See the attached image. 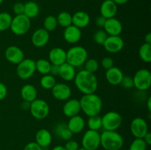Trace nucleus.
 I'll list each match as a JSON object with an SVG mask.
<instances>
[{"label":"nucleus","mask_w":151,"mask_h":150,"mask_svg":"<svg viewBox=\"0 0 151 150\" xmlns=\"http://www.w3.org/2000/svg\"><path fill=\"white\" fill-rule=\"evenodd\" d=\"M124 74L120 69L113 66L111 69L106 70V79L109 84L112 85H120Z\"/></svg>","instance_id":"20"},{"label":"nucleus","mask_w":151,"mask_h":150,"mask_svg":"<svg viewBox=\"0 0 151 150\" xmlns=\"http://www.w3.org/2000/svg\"><path fill=\"white\" fill-rule=\"evenodd\" d=\"M78 150H86V149H84L83 147H79V149H78Z\"/></svg>","instance_id":"53"},{"label":"nucleus","mask_w":151,"mask_h":150,"mask_svg":"<svg viewBox=\"0 0 151 150\" xmlns=\"http://www.w3.org/2000/svg\"><path fill=\"white\" fill-rule=\"evenodd\" d=\"M74 80L76 88L83 95L94 94L98 88V80L96 75L85 69L76 73Z\"/></svg>","instance_id":"1"},{"label":"nucleus","mask_w":151,"mask_h":150,"mask_svg":"<svg viewBox=\"0 0 151 150\" xmlns=\"http://www.w3.org/2000/svg\"><path fill=\"white\" fill-rule=\"evenodd\" d=\"M81 111L80 101L77 99H69L63 106V113L68 118L77 116Z\"/></svg>","instance_id":"19"},{"label":"nucleus","mask_w":151,"mask_h":150,"mask_svg":"<svg viewBox=\"0 0 151 150\" xmlns=\"http://www.w3.org/2000/svg\"><path fill=\"white\" fill-rule=\"evenodd\" d=\"M111 1H113L115 3V4H116V5H118V4H125V3L128 2L129 0H111Z\"/></svg>","instance_id":"50"},{"label":"nucleus","mask_w":151,"mask_h":150,"mask_svg":"<svg viewBox=\"0 0 151 150\" xmlns=\"http://www.w3.org/2000/svg\"><path fill=\"white\" fill-rule=\"evenodd\" d=\"M24 4L22 2H16L13 6V11L16 16L24 14Z\"/></svg>","instance_id":"41"},{"label":"nucleus","mask_w":151,"mask_h":150,"mask_svg":"<svg viewBox=\"0 0 151 150\" xmlns=\"http://www.w3.org/2000/svg\"><path fill=\"white\" fill-rule=\"evenodd\" d=\"M123 145V137L116 131L104 130L100 134V146L105 150H121Z\"/></svg>","instance_id":"3"},{"label":"nucleus","mask_w":151,"mask_h":150,"mask_svg":"<svg viewBox=\"0 0 151 150\" xmlns=\"http://www.w3.org/2000/svg\"><path fill=\"white\" fill-rule=\"evenodd\" d=\"M66 124L72 134H78L82 132L85 128L86 121L82 116L77 115L69 118V121Z\"/></svg>","instance_id":"23"},{"label":"nucleus","mask_w":151,"mask_h":150,"mask_svg":"<svg viewBox=\"0 0 151 150\" xmlns=\"http://www.w3.org/2000/svg\"><path fill=\"white\" fill-rule=\"evenodd\" d=\"M51 91L53 97L58 101H66L72 95V89L65 83H56Z\"/></svg>","instance_id":"14"},{"label":"nucleus","mask_w":151,"mask_h":150,"mask_svg":"<svg viewBox=\"0 0 151 150\" xmlns=\"http://www.w3.org/2000/svg\"><path fill=\"white\" fill-rule=\"evenodd\" d=\"M140 59L145 63H149L151 61V44L144 43L139 49Z\"/></svg>","instance_id":"30"},{"label":"nucleus","mask_w":151,"mask_h":150,"mask_svg":"<svg viewBox=\"0 0 151 150\" xmlns=\"http://www.w3.org/2000/svg\"><path fill=\"white\" fill-rule=\"evenodd\" d=\"M54 132L55 134L58 138H60L62 140H64L66 141L72 139V135H73L72 132L68 128L67 124L65 123L58 124L55 126V127Z\"/></svg>","instance_id":"27"},{"label":"nucleus","mask_w":151,"mask_h":150,"mask_svg":"<svg viewBox=\"0 0 151 150\" xmlns=\"http://www.w3.org/2000/svg\"><path fill=\"white\" fill-rule=\"evenodd\" d=\"M63 36L68 44H75L81 41V37H82V32L81 29L72 24L64 28Z\"/></svg>","instance_id":"16"},{"label":"nucleus","mask_w":151,"mask_h":150,"mask_svg":"<svg viewBox=\"0 0 151 150\" xmlns=\"http://www.w3.org/2000/svg\"><path fill=\"white\" fill-rule=\"evenodd\" d=\"M145 43H147V44H151V33L148 32L147 35L145 37Z\"/></svg>","instance_id":"49"},{"label":"nucleus","mask_w":151,"mask_h":150,"mask_svg":"<svg viewBox=\"0 0 151 150\" xmlns=\"http://www.w3.org/2000/svg\"><path fill=\"white\" fill-rule=\"evenodd\" d=\"M120 85H122V88H125V89H131V88H134V80H133V77H131L130 76H125L124 75Z\"/></svg>","instance_id":"39"},{"label":"nucleus","mask_w":151,"mask_h":150,"mask_svg":"<svg viewBox=\"0 0 151 150\" xmlns=\"http://www.w3.org/2000/svg\"><path fill=\"white\" fill-rule=\"evenodd\" d=\"M7 88L4 83L0 82V101L4 99L7 96Z\"/></svg>","instance_id":"44"},{"label":"nucleus","mask_w":151,"mask_h":150,"mask_svg":"<svg viewBox=\"0 0 151 150\" xmlns=\"http://www.w3.org/2000/svg\"><path fill=\"white\" fill-rule=\"evenodd\" d=\"M29 110L34 119L42 120L48 116L50 113V106L45 100L37 98L30 102Z\"/></svg>","instance_id":"7"},{"label":"nucleus","mask_w":151,"mask_h":150,"mask_svg":"<svg viewBox=\"0 0 151 150\" xmlns=\"http://www.w3.org/2000/svg\"><path fill=\"white\" fill-rule=\"evenodd\" d=\"M23 150H44V149L35 142H29L24 146Z\"/></svg>","instance_id":"43"},{"label":"nucleus","mask_w":151,"mask_h":150,"mask_svg":"<svg viewBox=\"0 0 151 150\" xmlns=\"http://www.w3.org/2000/svg\"><path fill=\"white\" fill-rule=\"evenodd\" d=\"M4 57L9 63L17 65L24 59L23 50L15 45L10 46L4 51Z\"/></svg>","instance_id":"13"},{"label":"nucleus","mask_w":151,"mask_h":150,"mask_svg":"<svg viewBox=\"0 0 151 150\" xmlns=\"http://www.w3.org/2000/svg\"><path fill=\"white\" fill-rule=\"evenodd\" d=\"M50 74L52 75L53 76H58L59 74V66H56V65H52L51 66V69H50Z\"/></svg>","instance_id":"46"},{"label":"nucleus","mask_w":151,"mask_h":150,"mask_svg":"<svg viewBox=\"0 0 151 150\" xmlns=\"http://www.w3.org/2000/svg\"><path fill=\"white\" fill-rule=\"evenodd\" d=\"M147 145L143 138H135L131 142L129 150H147Z\"/></svg>","instance_id":"37"},{"label":"nucleus","mask_w":151,"mask_h":150,"mask_svg":"<svg viewBox=\"0 0 151 150\" xmlns=\"http://www.w3.org/2000/svg\"><path fill=\"white\" fill-rule=\"evenodd\" d=\"M35 71V61L32 59L24 58L22 62L17 64L16 74L20 79H29L33 76Z\"/></svg>","instance_id":"9"},{"label":"nucleus","mask_w":151,"mask_h":150,"mask_svg":"<svg viewBox=\"0 0 151 150\" xmlns=\"http://www.w3.org/2000/svg\"><path fill=\"white\" fill-rule=\"evenodd\" d=\"M31 27V19L24 14L17 15L12 19L10 29L16 35H24L29 32Z\"/></svg>","instance_id":"5"},{"label":"nucleus","mask_w":151,"mask_h":150,"mask_svg":"<svg viewBox=\"0 0 151 150\" xmlns=\"http://www.w3.org/2000/svg\"><path fill=\"white\" fill-rule=\"evenodd\" d=\"M84 68L85 70L91 73H95L99 69V63L96 59L90 58L87 59L86 61L84 63Z\"/></svg>","instance_id":"36"},{"label":"nucleus","mask_w":151,"mask_h":150,"mask_svg":"<svg viewBox=\"0 0 151 150\" xmlns=\"http://www.w3.org/2000/svg\"><path fill=\"white\" fill-rule=\"evenodd\" d=\"M43 25H44V29H45L46 30L50 32L54 31L57 28L58 24L57 19H56L55 16L50 15V16H47L44 19Z\"/></svg>","instance_id":"35"},{"label":"nucleus","mask_w":151,"mask_h":150,"mask_svg":"<svg viewBox=\"0 0 151 150\" xmlns=\"http://www.w3.org/2000/svg\"><path fill=\"white\" fill-rule=\"evenodd\" d=\"M103 28L108 35H120L123 29L120 21L115 17L106 19Z\"/></svg>","instance_id":"18"},{"label":"nucleus","mask_w":151,"mask_h":150,"mask_svg":"<svg viewBox=\"0 0 151 150\" xmlns=\"http://www.w3.org/2000/svg\"><path fill=\"white\" fill-rule=\"evenodd\" d=\"M72 25L77 26L79 29L85 28L89 24L90 16L86 12L80 11L76 12L72 16Z\"/></svg>","instance_id":"24"},{"label":"nucleus","mask_w":151,"mask_h":150,"mask_svg":"<svg viewBox=\"0 0 151 150\" xmlns=\"http://www.w3.org/2000/svg\"><path fill=\"white\" fill-rule=\"evenodd\" d=\"M79 144L76 141L74 140H69L66 141V144L64 146V148L66 150H78L79 149Z\"/></svg>","instance_id":"42"},{"label":"nucleus","mask_w":151,"mask_h":150,"mask_svg":"<svg viewBox=\"0 0 151 150\" xmlns=\"http://www.w3.org/2000/svg\"><path fill=\"white\" fill-rule=\"evenodd\" d=\"M102 118V127L105 130L116 131L122 124V117L116 111H109Z\"/></svg>","instance_id":"8"},{"label":"nucleus","mask_w":151,"mask_h":150,"mask_svg":"<svg viewBox=\"0 0 151 150\" xmlns=\"http://www.w3.org/2000/svg\"><path fill=\"white\" fill-rule=\"evenodd\" d=\"M38 92L34 85L31 84H26L23 85L21 89V96L24 101L32 102L37 99Z\"/></svg>","instance_id":"26"},{"label":"nucleus","mask_w":151,"mask_h":150,"mask_svg":"<svg viewBox=\"0 0 151 150\" xmlns=\"http://www.w3.org/2000/svg\"><path fill=\"white\" fill-rule=\"evenodd\" d=\"M52 141V134L48 129H40L37 131L35 134V141L38 145H39L41 148L46 149L51 144Z\"/></svg>","instance_id":"22"},{"label":"nucleus","mask_w":151,"mask_h":150,"mask_svg":"<svg viewBox=\"0 0 151 150\" xmlns=\"http://www.w3.org/2000/svg\"><path fill=\"white\" fill-rule=\"evenodd\" d=\"M82 147L86 150H97L100 146V134L98 131L88 129L82 138Z\"/></svg>","instance_id":"10"},{"label":"nucleus","mask_w":151,"mask_h":150,"mask_svg":"<svg viewBox=\"0 0 151 150\" xmlns=\"http://www.w3.org/2000/svg\"><path fill=\"white\" fill-rule=\"evenodd\" d=\"M75 75H76L75 68L66 62L59 66L58 76H60V77L63 80L67 82L74 80Z\"/></svg>","instance_id":"25"},{"label":"nucleus","mask_w":151,"mask_h":150,"mask_svg":"<svg viewBox=\"0 0 151 150\" xmlns=\"http://www.w3.org/2000/svg\"><path fill=\"white\" fill-rule=\"evenodd\" d=\"M88 59V51L81 46H74L66 51V63L75 68L83 66Z\"/></svg>","instance_id":"4"},{"label":"nucleus","mask_w":151,"mask_h":150,"mask_svg":"<svg viewBox=\"0 0 151 150\" xmlns=\"http://www.w3.org/2000/svg\"><path fill=\"white\" fill-rule=\"evenodd\" d=\"M52 150H66V149H65L63 146L58 145V146H55V147H53V148L52 149Z\"/></svg>","instance_id":"52"},{"label":"nucleus","mask_w":151,"mask_h":150,"mask_svg":"<svg viewBox=\"0 0 151 150\" xmlns=\"http://www.w3.org/2000/svg\"><path fill=\"white\" fill-rule=\"evenodd\" d=\"M51 66V63L46 59H39L35 61V70L43 75L50 74Z\"/></svg>","instance_id":"29"},{"label":"nucleus","mask_w":151,"mask_h":150,"mask_svg":"<svg viewBox=\"0 0 151 150\" xmlns=\"http://www.w3.org/2000/svg\"><path fill=\"white\" fill-rule=\"evenodd\" d=\"M130 129L135 138H143L148 132V125L146 121L141 117L134 118L131 122Z\"/></svg>","instance_id":"11"},{"label":"nucleus","mask_w":151,"mask_h":150,"mask_svg":"<svg viewBox=\"0 0 151 150\" xmlns=\"http://www.w3.org/2000/svg\"><path fill=\"white\" fill-rule=\"evenodd\" d=\"M56 83L57 82H56L55 77L50 74L43 75L40 80V85L45 90H51Z\"/></svg>","instance_id":"32"},{"label":"nucleus","mask_w":151,"mask_h":150,"mask_svg":"<svg viewBox=\"0 0 151 150\" xmlns=\"http://www.w3.org/2000/svg\"><path fill=\"white\" fill-rule=\"evenodd\" d=\"M40 8L38 4L33 1H29L24 4V14L29 19L37 17L39 14Z\"/></svg>","instance_id":"28"},{"label":"nucleus","mask_w":151,"mask_h":150,"mask_svg":"<svg viewBox=\"0 0 151 150\" xmlns=\"http://www.w3.org/2000/svg\"><path fill=\"white\" fill-rule=\"evenodd\" d=\"M79 101L81 111L88 117L99 115L103 108L102 99L95 93L84 94Z\"/></svg>","instance_id":"2"},{"label":"nucleus","mask_w":151,"mask_h":150,"mask_svg":"<svg viewBox=\"0 0 151 150\" xmlns=\"http://www.w3.org/2000/svg\"><path fill=\"white\" fill-rule=\"evenodd\" d=\"M4 1V0H0V4H2V2Z\"/></svg>","instance_id":"54"},{"label":"nucleus","mask_w":151,"mask_h":150,"mask_svg":"<svg viewBox=\"0 0 151 150\" xmlns=\"http://www.w3.org/2000/svg\"><path fill=\"white\" fill-rule=\"evenodd\" d=\"M11 15L7 12L0 13V32H3L10 29L12 21Z\"/></svg>","instance_id":"33"},{"label":"nucleus","mask_w":151,"mask_h":150,"mask_svg":"<svg viewBox=\"0 0 151 150\" xmlns=\"http://www.w3.org/2000/svg\"><path fill=\"white\" fill-rule=\"evenodd\" d=\"M108 35L104 30H97L94 35V41L96 44L103 45Z\"/></svg>","instance_id":"38"},{"label":"nucleus","mask_w":151,"mask_h":150,"mask_svg":"<svg viewBox=\"0 0 151 150\" xmlns=\"http://www.w3.org/2000/svg\"><path fill=\"white\" fill-rule=\"evenodd\" d=\"M87 126H88V129H91V130H100L102 128V118L99 115L90 116L87 121Z\"/></svg>","instance_id":"34"},{"label":"nucleus","mask_w":151,"mask_h":150,"mask_svg":"<svg viewBox=\"0 0 151 150\" xmlns=\"http://www.w3.org/2000/svg\"><path fill=\"white\" fill-rule=\"evenodd\" d=\"M48 57L51 64L60 66L66 62V51L60 47H55L50 51Z\"/></svg>","instance_id":"17"},{"label":"nucleus","mask_w":151,"mask_h":150,"mask_svg":"<svg viewBox=\"0 0 151 150\" xmlns=\"http://www.w3.org/2000/svg\"><path fill=\"white\" fill-rule=\"evenodd\" d=\"M101 66L106 70L111 69L114 66V60L111 57H103L101 60Z\"/></svg>","instance_id":"40"},{"label":"nucleus","mask_w":151,"mask_h":150,"mask_svg":"<svg viewBox=\"0 0 151 150\" xmlns=\"http://www.w3.org/2000/svg\"><path fill=\"white\" fill-rule=\"evenodd\" d=\"M134 87L139 91H146L151 86V73L147 69H140L133 77Z\"/></svg>","instance_id":"6"},{"label":"nucleus","mask_w":151,"mask_h":150,"mask_svg":"<svg viewBox=\"0 0 151 150\" xmlns=\"http://www.w3.org/2000/svg\"><path fill=\"white\" fill-rule=\"evenodd\" d=\"M143 140L145 141V142L146 143L147 146H150L151 144V133L150 132H147L143 138Z\"/></svg>","instance_id":"48"},{"label":"nucleus","mask_w":151,"mask_h":150,"mask_svg":"<svg viewBox=\"0 0 151 150\" xmlns=\"http://www.w3.org/2000/svg\"><path fill=\"white\" fill-rule=\"evenodd\" d=\"M117 13V5L111 0H105L100 5V16L105 19L114 18Z\"/></svg>","instance_id":"21"},{"label":"nucleus","mask_w":151,"mask_h":150,"mask_svg":"<svg viewBox=\"0 0 151 150\" xmlns=\"http://www.w3.org/2000/svg\"><path fill=\"white\" fill-rule=\"evenodd\" d=\"M106 19H105L103 16H99L96 18L95 19V24L97 26L99 27H103L105 25V23H106Z\"/></svg>","instance_id":"45"},{"label":"nucleus","mask_w":151,"mask_h":150,"mask_svg":"<svg viewBox=\"0 0 151 150\" xmlns=\"http://www.w3.org/2000/svg\"><path fill=\"white\" fill-rule=\"evenodd\" d=\"M124 41L120 35H108L103 44L105 49L111 54H116L122 51L124 48Z\"/></svg>","instance_id":"12"},{"label":"nucleus","mask_w":151,"mask_h":150,"mask_svg":"<svg viewBox=\"0 0 151 150\" xmlns=\"http://www.w3.org/2000/svg\"><path fill=\"white\" fill-rule=\"evenodd\" d=\"M147 110L148 111L151 112V97H148L147 99Z\"/></svg>","instance_id":"51"},{"label":"nucleus","mask_w":151,"mask_h":150,"mask_svg":"<svg viewBox=\"0 0 151 150\" xmlns=\"http://www.w3.org/2000/svg\"><path fill=\"white\" fill-rule=\"evenodd\" d=\"M50 35L48 31L44 28L37 29L31 37V41L34 46L37 48H42L48 44Z\"/></svg>","instance_id":"15"},{"label":"nucleus","mask_w":151,"mask_h":150,"mask_svg":"<svg viewBox=\"0 0 151 150\" xmlns=\"http://www.w3.org/2000/svg\"><path fill=\"white\" fill-rule=\"evenodd\" d=\"M58 21V24L63 28H66L67 26L72 24V15L66 11L60 12L58 16L56 17Z\"/></svg>","instance_id":"31"},{"label":"nucleus","mask_w":151,"mask_h":150,"mask_svg":"<svg viewBox=\"0 0 151 150\" xmlns=\"http://www.w3.org/2000/svg\"><path fill=\"white\" fill-rule=\"evenodd\" d=\"M20 107L22 110H29V107H30V102H28V101H24L21 103Z\"/></svg>","instance_id":"47"}]
</instances>
